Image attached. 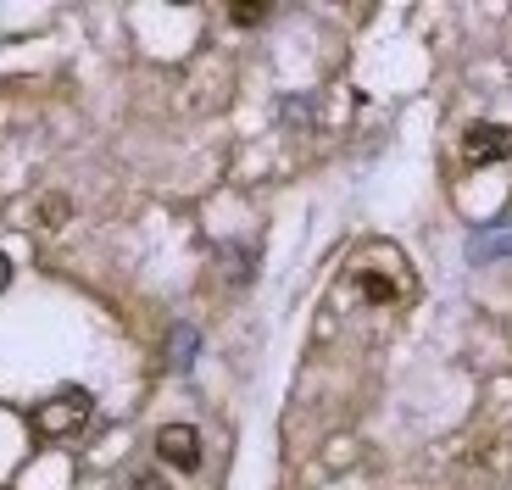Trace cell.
<instances>
[{"mask_svg": "<svg viewBox=\"0 0 512 490\" xmlns=\"http://www.w3.org/2000/svg\"><path fill=\"white\" fill-rule=\"evenodd\" d=\"M90 413H95L90 390L67 385V390H56L51 401H39V407H34V429L45 440H67V435H78V429L90 424Z\"/></svg>", "mask_w": 512, "mask_h": 490, "instance_id": "obj_1", "label": "cell"}, {"mask_svg": "<svg viewBox=\"0 0 512 490\" xmlns=\"http://www.w3.org/2000/svg\"><path fill=\"white\" fill-rule=\"evenodd\" d=\"M156 457L167 468H179V474H195L201 468V435L190 424H162L156 429Z\"/></svg>", "mask_w": 512, "mask_h": 490, "instance_id": "obj_2", "label": "cell"}, {"mask_svg": "<svg viewBox=\"0 0 512 490\" xmlns=\"http://www.w3.org/2000/svg\"><path fill=\"white\" fill-rule=\"evenodd\" d=\"M462 151H468V162H474V168L507 162V156H512V129H507V123H468Z\"/></svg>", "mask_w": 512, "mask_h": 490, "instance_id": "obj_3", "label": "cell"}, {"mask_svg": "<svg viewBox=\"0 0 512 490\" xmlns=\"http://www.w3.org/2000/svg\"><path fill=\"white\" fill-rule=\"evenodd\" d=\"M362 296H368V301H379V307H384V301H396L401 296V290H396V284H390V279H384V273H362Z\"/></svg>", "mask_w": 512, "mask_h": 490, "instance_id": "obj_4", "label": "cell"}, {"mask_svg": "<svg viewBox=\"0 0 512 490\" xmlns=\"http://www.w3.org/2000/svg\"><path fill=\"white\" fill-rule=\"evenodd\" d=\"M229 17H234L240 28H256L262 17H268V6H262V0H234V6H229Z\"/></svg>", "mask_w": 512, "mask_h": 490, "instance_id": "obj_5", "label": "cell"}, {"mask_svg": "<svg viewBox=\"0 0 512 490\" xmlns=\"http://www.w3.org/2000/svg\"><path fill=\"white\" fill-rule=\"evenodd\" d=\"M190 351H195V335H190V329H179V335H173V362L184 368V362H190Z\"/></svg>", "mask_w": 512, "mask_h": 490, "instance_id": "obj_6", "label": "cell"}, {"mask_svg": "<svg viewBox=\"0 0 512 490\" xmlns=\"http://www.w3.org/2000/svg\"><path fill=\"white\" fill-rule=\"evenodd\" d=\"M134 490H167V485L156 474H140V479H134Z\"/></svg>", "mask_w": 512, "mask_h": 490, "instance_id": "obj_7", "label": "cell"}, {"mask_svg": "<svg viewBox=\"0 0 512 490\" xmlns=\"http://www.w3.org/2000/svg\"><path fill=\"white\" fill-rule=\"evenodd\" d=\"M6 279H12V262L0 257V290H6Z\"/></svg>", "mask_w": 512, "mask_h": 490, "instance_id": "obj_8", "label": "cell"}]
</instances>
